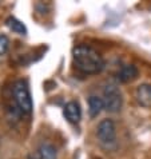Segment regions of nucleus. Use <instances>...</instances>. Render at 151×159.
<instances>
[{
	"label": "nucleus",
	"mask_w": 151,
	"mask_h": 159,
	"mask_svg": "<svg viewBox=\"0 0 151 159\" xmlns=\"http://www.w3.org/2000/svg\"><path fill=\"white\" fill-rule=\"evenodd\" d=\"M74 64L83 74H98L104 67L99 52L90 46H78L72 51Z\"/></svg>",
	"instance_id": "obj_1"
},
{
	"label": "nucleus",
	"mask_w": 151,
	"mask_h": 159,
	"mask_svg": "<svg viewBox=\"0 0 151 159\" xmlns=\"http://www.w3.org/2000/svg\"><path fill=\"white\" fill-rule=\"evenodd\" d=\"M103 108H104L103 99L99 98V96H95V95L90 96V99H88V112H90L91 118H96L103 111Z\"/></svg>",
	"instance_id": "obj_9"
},
{
	"label": "nucleus",
	"mask_w": 151,
	"mask_h": 159,
	"mask_svg": "<svg viewBox=\"0 0 151 159\" xmlns=\"http://www.w3.org/2000/svg\"><path fill=\"white\" fill-rule=\"evenodd\" d=\"M28 158L30 159H56V150L50 143H43L38 148V151L31 154Z\"/></svg>",
	"instance_id": "obj_7"
},
{
	"label": "nucleus",
	"mask_w": 151,
	"mask_h": 159,
	"mask_svg": "<svg viewBox=\"0 0 151 159\" xmlns=\"http://www.w3.org/2000/svg\"><path fill=\"white\" fill-rule=\"evenodd\" d=\"M10 48V39L6 35H0V55H4Z\"/></svg>",
	"instance_id": "obj_11"
},
{
	"label": "nucleus",
	"mask_w": 151,
	"mask_h": 159,
	"mask_svg": "<svg viewBox=\"0 0 151 159\" xmlns=\"http://www.w3.org/2000/svg\"><path fill=\"white\" fill-rule=\"evenodd\" d=\"M12 94L16 102V106L23 114L32 112V98H31L30 90L23 80H17L12 86Z\"/></svg>",
	"instance_id": "obj_2"
},
{
	"label": "nucleus",
	"mask_w": 151,
	"mask_h": 159,
	"mask_svg": "<svg viewBox=\"0 0 151 159\" xmlns=\"http://www.w3.org/2000/svg\"><path fill=\"white\" fill-rule=\"evenodd\" d=\"M64 116L70 123H78L82 118V110L78 102H68L64 107Z\"/></svg>",
	"instance_id": "obj_6"
},
{
	"label": "nucleus",
	"mask_w": 151,
	"mask_h": 159,
	"mask_svg": "<svg viewBox=\"0 0 151 159\" xmlns=\"http://www.w3.org/2000/svg\"><path fill=\"white\" fill-rule=\"evenodd\" d=\"M104 108L110 112H118L123 106V96L117 84H107L103 90Z\"/></svg>",
	"instance_id": "obj_3"
},
{
	"label": "nucleus",
	"mask_w": 151,
	"mask_h": 159,
	"mask_svg": "<svg viewBox=\"0 0 151 159\" xmlns=\"http://www.w3.org/2000/svg\"><path fill=\"white\" fill-rule=\"evenodd\" d=\"M138 74H139V71H138V68L134 64H126V66H123L121 68V71H119L118 79L122 83H130L138 78Z\"/></svg>",
	"instance_id": "obj_8"
},
{
	"label": "nucleus",
	"mask_w": 151,
	"mask_h": 159,
	"mask_svg": "<svg viewBox=\"0 0 151 159\" xmlns=\"http://www.w3.org/2000/svg\"><path fill=\"white\" fill-rule=\"evenodd\" d=\"M96 135L100 142L106 146L115 143V140H117V127H115V123L111 119H103L98 125Z\"/></svg>",
	"instance_id": "obj_4"
},
{
	"label": "nucleus",
	"mask_w": 151,
	"mask_h": 159,
	"mask_svg": "<svg viewBox=\"0 0 151 159\" xmlns=\"http://www.w3.org/2000/svg\"><path fill=\"white\" fill-rule=\"evenodd\" d=\"M6 24L12 32H15L17 35H27V28H25V25L21 23L20 20H17L16 17H12V16L8 17L6 20Z\"/></svg>",
	"instance_id": "obj_10"
},
{
	"label": "nucleus",
	"mask_w": 151,
	"mask_h": 159,
	"mask_svg": "<svg viewBox=\"0 0 151 159\" xmlns=\"http://www.w3.org/2000/svg\"><path fill=\"white\" fill-rule=\"evenodd\" d=\"M136 102L143 107H151V84L144 83L136 87L135 90Z\"/></svg>",
	"instance_id": "obj_5"
}]
</instances>
